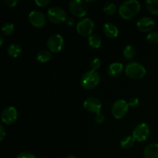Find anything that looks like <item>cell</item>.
I'll return each instance as SVG.
<instances>
[{
	"label": "cell",
	"mask_w": 158,
	"mask_h": 158,
	"mask_svg": "<svg viewBox=\"0 0 158 158\" xmlns=\"http://www.w3.org/2000/svg\"><path fill=\"white\" fill-rule=\"evenodd\" d=\"M140 8L141 6L140 2L136 0L123 2L119 6V15L123 19H131L140 12Z\"/></svg>",
	"instance_id": "obj_1"
},
{
	"label": "cell",
	"mask_w": 158,
	"mask_h": 158,
	"mask_svg": "<svg viewBox=\"0 0 158 158\" xmlns=\"http://www.w3.org/2000/svg\"><path fill=\"white\" fill-rule=\"evenodd\" d=\"M100 81V76L97 71L89 70L85 73L80 79V85L85 89H93L98 86Z\"/></svg>",
	"instance_id": "obj_2"
},
{
	"label": "cell",
	"mask_w": 158,
	"mask_h": 158,
	"mask_svg": "<svg viewBox=\"0 0 158 158\" xmlns=\"http://www.w3.org/2000/svg\"><path fill=\"white\" fill-rule=\"evenodd\" d=\"M125 73L131 80H140L146 74V69L137 62H130L125 67Z\"/></svg>",
	"instance_id": "obj_3"
},
{
	"label": "cell",
	"mask_w": 158,
	"mask_h": 158,
	"mask_svg": "<svg viewBox=\"0 0 158 158\" xmlns=\"http://www.w3.org/2000/svg\"><path fill=\"white\" fill-rule=\"evenodd\" d=\"M67 17L66 11L58 6L49 8L47 11V19L53 24L60 25L65 23Z\"/></svg>",
	"instance_id": "obj_4"
},
{
	"label": "cell",
	"mask_w": 158,
	"mask_h": 158,
	"mask_svg": "<svg viewBox=\"0 0 158 158\" xmlns=\"http://www.w3.org/2000/svg\"><path fill=\"white\" fill-rule=\"evenodd\" d=\"M69 9L74 16L83 19L87 14L88 11L86 2L82 0H72L69 2Z\"/></svg>",
	"instance_id": "obj_5"
},
{
	"label": "cell",
	"mask_w": 158,
	"mask_h": 158,
	"mask_svg": "<svg viewBox=\"0 0 158 158\" xmlns=\"http://www.w3.org/2000/svg\"><path fill=\"white\" fill-rule=\"evenodd\" d=\"M128 103L126 100H118L115 101L113 104L112 108H111V113H112L113 117L117 120L123 118L127 114Z\"/></svg>",
	"instance_id": "obj_6"
},
{
	"label": "cell",
	"mask_w": 158,
	"mask_h": 158,
	"mask_svg": "<svg viewBox=\"0 0 158 158\" xmlns=\"http://www.w3.org/2000/svg\"><path fill=\"white\" fill-rule=\"evenodd\" d=\"M151 134V128L146 123H139L135 127L133 131V137L138 142L147 140Z\"/></svg>",
	"instance_id": "obj_7"
},
{
	"label": "cell",
	"mask_w": 158,
	"mask_h": 158,
	"mask_svg": "<svg viewBox=\"0 0 158 158\" xmlns=\"http://www.w3.org/2000/svg\"><path fill=\"white\" fill-rule=\"evenodd\" d=\"M94 29V23L91 19L83 18L77 25V31L82 36H90Z\"/></svg>",
	"instance_id": "obj_8"
},
{
	"label": "cell",
	"mask_w": 158,
	"mask_h": 158,
	"mask_svg": "<svg viewBox=\"0 0 158 158\" xmlns=\"http://www.w3.org/2000/svg\"><path fill=\"white\" fill-rule=\"evenodd\" d=\"M64 46V40L60 34H53L47 40V47L51 52H60Z\"/></svg>",
	"instance_id": "obj_9"
},
{
	"label": "cell",
	"mask_w": 158,
	"mask_h": 158,
	"mask_svg": "<svg viewBox=\"0 0 158 158\" xmlns=\"http://www.w3.org/2000/svg\"><path fill=\"white\" fill-rule=\"evenodd\" d=\"M29 22L35 28H43L46 24V18L44 14L40 11L34 10L29 14Z\"/></svg>",
	"instance_id": "obj_10"
},
{
	"label": "cell",
	"mask_w": 158,
	"mask_h": 158,
	"mask_svg": "<svg viewBox=\"0 0 158 158\" xmlns=\"http://www.w3.org/2000/svg\"><path fill=\"white\" fill-rule=\"evenodd\" d=\"M83 106L85 110L91 114H100L102 108V103L99 99L96 97H88L85 100L83 103Z\"/></svg>",
	"instance_id": "obj_11"
},
{
	"label": "cell",
	"mask_w": 158,
	"mask_h": 158,
	"mask_svg": "<svg viewBox=\"0 0 158 158\" xmlns=\"http://www.w3.org/2000/svg\"><path fill=\"white\" fill-rule=\"evenodd\" d=\"M17 113L16 109L13 106H7L2 110L1 114L2 121L6 125H11L15 122L17 120Z\"/></svg>",
	"instance_id": "obj_12"
},
{
	"label": "cell",
	"mask_w": 158,
	"mask_h": 158,
	"mask_svg": "<svg viewBox=\"0 0 158 158\" xmlns=\"http://www.w3.org/2000/svg\"><path fill=\"white\" fill-rule=\"evenodd\" d=\"M137 27L142 32H151L155 27V21L151 17H142L137 21Z\"/></svg>",
	"instance_id": "obj_13"
},
{
	"label": "cell",
	"mask_w": 158,
	"mask_h": 158,
	"mask_svg": "<svg viewBox=\"0 0 158 158\" xmlns=\"http://www.w3.org/2000/svg\"><path fill=\"white\" fill-rule=\"evenodd\" d=\"M103 31L104 35L108 38H116L119 34V29L115 24L112 23H105L103 26Z\"/></svg>",
	"instance_id": "obj_14"
},
{
	"label": "cell",
	"mask_w": 158,
	"mask_h": 158,
	"mask_svg": "<svg viewBox=\"0 0 158 158\" xmlns=\"http://www.w3.org/2000/svg\"><path fill=\"white\" fill-rule=\"evenodd\" d=\"M123 71V66L122 63H114L110 64L108 67L107 73L110 77H118L121 76Z\"/></svg>",
	"instance_id": "obj_15"
},
{
	"label": "cell",
	"mask_w": 158,
	"mask_h": 158,
	"mask_svg": "<svg viewBox=\"0 0 158 158\" xmlns=\"http://www.w3.org/2000/svg\"><path fill=\"white\" fill-rule=\"evenodd\" d=\"M144 158H158V143H150L143 150Z\"/></svg>",
	"instance_id": "obj_16"
},
{
	"label": "cell",
	"mask_w": 158,
	"mask_h": 158,
	"mask_svg": "<svg viewBox=\"0 0 158 158\" xmlns=\"http://www.w3.org/2000/svg\"><path fill=\"white\" fill-rule=\"evenodd\" d=\"M23 49L22 47L17 43H12L7 48V53L12 58H17L21 55Z\"/></svg>",
	"instance_id": "obj_17"
},
{
	"label": "cell",
	"mask_w": 158,
	"mask_h": 158,
	"mask_svg": "<svg viewBox=\"0 0 158 158\" xmlns=\"http://www.w3.org/2000/svg\"><path fill=\"white\" fill-rule=\"evenodd\" d=\"M52 52L49 50H46V49H43V50H40V52L37 53L36 55V59L40 63H47L49 60L52 59Z\"/></svg>",
	"instance_id": "obj_18"
},
{
	"label": "cell",
	"mask_w": 158,
	"mask_h": 158,
	"mask_svg": "<svg viewBox=\"0 0 158 158\" xmlns=\"http://www.w3.org/2000/svg\"><path fill=\"white\" fill-rule=\"evenodd\" d=\"M88 43L89 46L94 49H99L101 46L102 40L98 35L92 34L90 36L88 37Z\"/></svg>",
	"instance_id": "obj_19"
},
{
	"label": "cell",
	"mask_w": 158,
	"mask_h": 158,
	"mask_svg": "<svg viewBox=\"0 0 158 158\" xmlns=\"http://www.w3.org/2000/svg\"><path fill=\"white\" fill-rule=\"evenodd\" d=\"M146 6L151 14L158 16V0H148L146 2Z\"/></svg>",
	"instance_id": "obj_20"
},
{
	"label": "cell",
	"mask_w": 158,
	"mask_h": 158,
	"mask_svg": "<svg viewBox=\"0 0 158 158\" xmlns=\"http://www.w3.org/2000/svg\"><path fill=\"white\" fill-rule=\"evenodd\" d=\"M134 142L135 140L133 137V136H126V137H123V139L120 141V147L123 149H130V148H132L134 145Z\"/></svg>",
	"instance_id": "obj_21"
},
{
	"label": "cell",
	"mask_w": 158,
	"mask_h": 158,
	"mask_svg": "<svg viewBox=\"0 0 158 158\" xmlns=\"http://www.w3.org/2000/svg\"><path fill=\"white\" fill-rule=\"evenodd\" d=\"M123 54L126 60H132L136 56V49L133 46H127L123 49Z\"/></svg>",
	"instance_id": "obj_22"
},
{
	"label": "cell",
	"mask_w": 158,
	"mask_h": 158,
	"mask_svg": "<svg viewBox=\"0 0 158 158\" xmlns=\"http://www.w3.org/2000/svg\"><path fill=\"white\" fill-rule=\"evenodd\" d=\"M15 30V26L12 23H6L2 25L1 29V32L3 35H12Z\"/></svg>",
	"instance_id": "obj_23"
},
{
	"label": "cell",
	"mask_w": 158,
	"mask_h": 158,
	"mask_svg": "<svg viewBox=\"0 0 158 158\" xmlns=\"http://www.w3.org/2000/svg\"><path fill=\"white\" fill-rule=\"evenodd\" d=\"M103 12L108 15H113L117 12V6L114 3L107 2L103 6Z\"/></svg>",
	"instance_id": "obj_24"
},
{
	"label": "cell",
	"mask_w": 158,
	"mask_h": 158,
	"mask_svg": "<svg viewBox=\"0 0 158 158\" xmlns=\"http://www.w3.org/2000/svg\"><path fill=\"white\" fill-rule=\"evenodd\" d=\"M147 40L148 43L151 44L156 45L158 44V32H151L147 36Z\"/></svg>",
	"instance_id": "obj_25"
},
{
	"label": "cell",
	"mask_w": 158,
	"mask_h": 158,
	"mask_svg": "<svg viewBox=\"0 0 158 158\" xmlns=\"http://www.w3.org/2000/svg\"><path fill=\"white\" fill-rule=\"evenodd\" d=\"M100 65H101V62H100V59L94 58L93 59L90 63V67L92 69V70L97 71L100 67Z\"/></svg>",
	"instance_id": "obj_26"
},
{
	"label": "cell",
	"mask_w": 158,
	"mask_h": 158,
	"mask_svg": "<svg viewBox=\"0 0 158 158\" xmlns=\"http://www.w3.org/2000/svg\"><path fill=\"white\" fill-rule=\"evenodd\" d=\"M139 103H140V101H139L138 98H137V97L131 98V100L127 102L129 107H133V108L137 107V106L139 105Z\"/></svg>",
	"instance_id": "obj_27"
},
{
	"label": "cell",
	"mask_w": 158,
	"mask_h": 158,
	"mask_svg": "<svg viewBox=\"0 0 158 158\" xmlns=\"http://www.w3.org/2000/svg\"><path fill=\"white\" fill-rule=\"evenodd\" d=\"M16 158H36L35 155L29 152H22L17 156Z\"/></svg>",
	"instance_id": "obj_28"
},
{
	"label": "cell",
	"mask_w": 158,
	"mask_h": 158,
	"mask_svg": "<svg viewBox=\"0 0 158 158\" xmlns=\"http://www.w3.org/2000/svg\"><path fill=\"white\" fill-rule=\"evenodd\" d=\"M19 3L18 0H5L4 4L9 8H13Z\"/></svg>",
	"instance_id": "obj_29"
},
{
	"label": "cell",
	"mask_w": 158,
	"mask_h": 158,
	"mask_svg": "<svg viewBox=\"0 0 158 158\" xmlns=\"http://www.w3.org/2000/svg\"><path fill=\"white\" fill-rule=\"evenodd\" d=\"M95 121L97 122V123H98V124H102V123H104V121H105L104 116H103L102 114H100H100H96Z\"/></svg>",
	"instance_id": "obj_30"
},
{
	"label": "cell",
	"mask_w": 158,
	"mask_h": 158,
	"mask_svg": "<svg viewBox=\"0 0 158 158\" xmlns=\"http://www.w3.org/2000/svg\"><path fill=\"white\" fill-rule=\"evenodd\" d=\"M35 3L40 7H46L50 3V1L49 0H35Z\"/></svg>",
	"instance_id": "obj_31"
},
{
	"label": "cell",
	"mask_w": 158,
	"mask_h": 158,
	"mask_svg": "<svg viewBox=\"0 0 158 158\" xmlns=\"http://www.w3.org/2000/svg\"><path fill=\"white\" fill-rule=\"evenodd\" d=\"M65 23H66V24L68 26L72 27V26H73L74 25H75V19H74L73 17H67V19H66Z\"/></svg>",
	"instance_id": "obj_32"
},
{
	"label": "cell",
	"mask_w": 158,
	"mask_h": 158,
	"mask_svg": "<svg viewBox=\"0 0 158 158\" xmlns=\"http://www.w3.org/2000/svg\"><path fill=\"white\" fill-rule=\"evenodd\" d=\"M5 136H6V131H5L3 125L1 124L0 125V141H2Z\"/></svg>",
	"instance_id": "obj_33"
},
{
	"label": "cell",
	"mask_w": 158,
	"mask_h": 158,
	"mask_svg": "<svg viewBox=\"0 0 158 158\" xmlns=\"http://www.w3.org/2000/svg\"><path fill=\"white\" fill-rule=\"evenodd\" d=\"M66 158H77V157H76V156L73 155V154H69V155L66 156Z\"/></svg>",
	"instance_id": "obj_34"
},
{
	"label": "cell",
	"mask_w": 158,
	"mask_h": 158,
	"mask_svg": "<svg viewBox=\"0 0 158 158\" xmlns=\"http://www.w3.org/2000/svg\"><path fill=\"white\" fill-rule=\"evenodd\" d=\"M3 37L2 36H0V46H2V45L3 44Z\"/></svg>",
	"instance_id": "obj_35"
}]
</instances>
